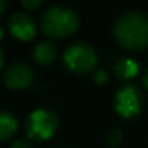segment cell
Segmentation results:
<instances>
[{
	"label": "cell",
	"instance_id": "cell-16",
	"mask_svg": "<svg viewBox=\"0 0 148 148\" xmlns=\"http://www.w3.org/2000/svg\"><path fill=\"white\" fill-rule=\"evenodd\" d=\"M143 82H144V85H145V88L148 89V69H147V72L144 73V78H143Z\"/></svg>",
	"mask_w": 148,
	"mask_h": 148
},
{
	"label": "cell",
	"instance_id": "cell-2",
	"mask_svg": "<svg viewBox=\"0 0 148 148\" xmlns=\"http://www.w3.org/2000/svg\"><path fill=\"white\" fill-rule=\"evenodd\" d=\"M79 26L78 14L63 6H53L43 12L40 16V27L42 32L52 39H62L71 36L76 32Z\"/></svg>",
	"mask_w": 148,
	"mask_h": 148
},
{
	"label": "cell",
	"instance_id": "cell-8",
	"mask_svg": "<svg viewBox=\"0 0 148 148\" xmlns=\"http://www.w3.org/2000/svg\"><path fill=\"white\" fill-rule=\"evenodd\" d=\"M33 58L40 65H49L56 58V48L49 40H40L35 49H33Z\"/></svg>",
	"mask_w": 148,
	"mask_h": 148
},
{
	"label": "cell",
	"instance_id": "cell-9",
	"mask_svg": "<svg viewBox=\"0 0 148 148\" xmlns=\"http://www.w3.org/2000/svg\"><path fill=\"white\" fill-rule=\"evenodd\" d=\"M138 71H140V65L131 58L119 59L114 66V72L119 79H132L138 73Z\"/></svg>",
	"mask_w": 148,
	"mask_h": 148
},
{
	"label": "cell",
	"instance_id": "cell-3",
	"mask_svg": "<svg viewBox=\"0 0 148 148\" xmlns=\"http://www.w3.org/2000/svg\"><path fill=\"white\" fill-rule=\"evenodd\" d=\"M66 68L75 73H88L98 63V53L94 46L85 42H75L63 52Z\"/></svg>",
	"mask_w": 148,
	"mask_h": 148
},
{
	"label": "cell",
	"instance_id": "cell-6",
	"mask_svg": "<svg viewBox=\"0 0 148 148\" xmlns=\"http://www.w3.org/2000/svg\"><path fill=\"white\" fill-rule=\"evenodd\" d=\"M33 79H35L33 69L29 65L22 63V62L9 65L3 73L4 85L14 91H22V89L29 88L33 84Z\"/></svg>",
	"mask_w": 148,
	"mask_h": 148
},
{
	"label": "cell",
	"instance_id": "cell-13",
	"mask_svg": "<svg viewBox=\"0 0 148 148\" xmlns=\"http://www.w3.org/2000/svg\"><path fill=\"white\" fill-rule=\"evenodd\" d=\"M42 1H43V0H20L22 6H23L25 9H27V10H35V9H38V7L42 4Z\"/></svg>",
	"mask_w": 148,
	"mask_h": 148
},
{
	"label": "cell",
	"instance_id": "cell-14",
	"mask_svg": "<svg viewBox=\"0 0 148 148\" xmlns=\"http://www.w3.org/2000/svg\"><path fill=\"white\" fill-rule=\"evenodd\" d=\"M10 148H33L30 141L25 140V138H19L16 141H13V144L10 145Z\"/></svg>",
	"mask_w": 148,
	"mask_h": 148
},
{
	"label": "cell",
	"instance_id": "cell-1",
	"mask_svg": "<svg viewBox=\"0 0 148 148\" xmlns=\"http://www.w3.org/2000/svg\"><path fill=\"white\" fill-rule=\"evenodd\" d=\"M114 38L127 50L148 46V14L144 12H125L114 23Z\"/></svg>",
	"mask_w": 148,
	"mask_h": 148
},
{
	"label": "cell",
	"instance_id": "cell-12",
	"mask_svg": "<svg viewBox=\"0 0 148 148\" xmlns=\"http://www.w3.org/2000/svg\"><path fill=\"white\" fill-rule=\"evenodd\" d=\"M106 81H108V75H106L102 69H98V71L94 72V82H95V84L103 85Z\"/></svg>",
	"mask_w": 148,
	"mask_h": 148
},
{
	"label": "cell",
	"instance_id": "cell-17",
	"mask_svg": "<svg viewBox=\"0 0 148 148\" xmlns=\"http://www.w3.org/2000/svg\"><path fill=\"white\" fill-rule=\"evenodd\" d=\"M1 65H3V53H1V49H0V69H1Z\"/></svg>",
	"mask_w": 148,
	"mask_h": 148
},
{
	"label": "cell",
	"instance_id": "cell-10",
	"mask_svg": "<svg viewBox=\"0 0 148 148\" xmlns=\"http://www.w3.org/2000/svg\"><path fill=\"white\" fill-rule=\"evenodd\" d=\"M17 130V119L7 111H0V141H6Z\"/></svg>",
	"mask_w": 148,
	"mask_h": 148
},
{
	"label": "cell",
	"instance_id": "cell-4",
	"mask_svg": "<svg viewBox=\"0 0 148 148\" xmlns=\"http://www.w3.org/2000/svg\"><path fill=\"white\" fill-rule=\"evenodd\" d=\"M59 127V116L48 108L33 111L26 119V134L30 140L46 141L53 137Z\"/></svg>",
	"mask_w": 148,
	"mask_h": 148
},
{
	"label": "cell",
	"instance_id": "cell-11",
	"mask_svg": "<svg viewBox=\"0 0 148 148\" xmlns=\"http://www.w3.org/2000/svg\"><path fill=\"white\" fill-rule=\"evenodd\" d=\"M121 141H122V132H121V130H118V128L111 130L109 134H108V143L112 147H116V145L121 144Z\"/></svg>",
	"mask_w": 148,
	"mask_h": 148
},
{
	"label": "cell",
	"instance_id": "cell-18",
	"mask_svg": "<svg viewBox=\"0 0 148 148\" xmlns=\"http://www.w3.org/2000/svg\"><path fill=\"white\" fill-rule=\"evenodd\" d=\"M1 36H3V30L0 29V38H1Z\"/></svg>",
	"mask_w": 148,
	"mask_h": 148
},
{
	"label": "cell",
	"instance_id": "cell-5",
	"mask_svg": "<svg viewBox=\"0 0 148 148\" xmlns=\"http://www.w3.org/2000/svg\"><path fill=\"white\" fill-rule=\"evenodd\" d=\"M143 101L144 98L140 88L134 85H125L115 94L114 106H115V111L121 116L132 118L141 111Z\"/></svg>",
	"mask_w": 148,
	"mask_h": 148
},
{
	"label": "cell",
	"instance_id": "cell-15",
	"mask_svg": "<svg viewBox=\"0 0 148 148\" xmlns=\"http://www.w3.org/2000/svg\"><path fill=\"white\" fill-rule=\"evenodd\" d=\"M6 7H7V0H0V16L4 13Z\"/></svg>",
	"mask_w": 148,
	"mask_h": 148
},
{
	"label": "cell",
	"instance_id": "cell-7",
	"mask_svg": "<svg viewBox=\"0 0 148 148\" xmlns=\"http://www.w3.org/2000/svg\"><path fill=\"white\" fill-rule=\"evenodd\" d=\"M7 26H9L10 33L19 40L27 42V40H32L35 38L36 25L29 14H25V13H20V12L12 14L9 17Z\"/></svg>",
	"mask_w": 148,
	"mask_h": 148
}]
</instances>
